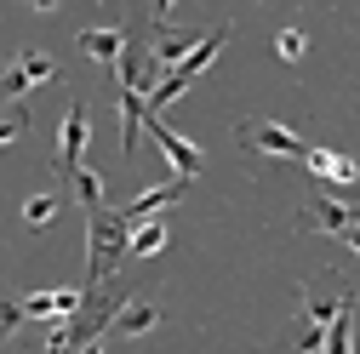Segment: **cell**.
Segmentation results:
<instances>
[{"label":"cell","instance_id":"cell-17","mask_svg":"<svg viewBox=\"0 0 360 354\" xmlns=\"http://www.w3.org/2000/svg\"><path fill=\"white\" fill-rule=\"evenodd\" d=\"M18 320H29V315H23V303H12L6 291H0V343H6V337L18 332Z\"/></svg>","mask_w":360,"mask_h":354},{"label":"cell","instance_id":"cell-2","mask_svg":"<svg viewBox=\"0 0 360 354\" xmlns=\"http://www.w3.org/2000/svg\"><path fill=\"white\" fill-rule=\"evenodd\" d=\"M58 80V63L46 52H18V58H0V103L6 98H23L29 86H46Z\"/></svg>","mask_w":360,"mask_h":354},{"label":"cell","instance_id":"cell-15","mask_svg":"<svg viewBox=\"0 0 360 354\" xmlns=\"http://www.w3.org/2000/svg\"><path fill=\"white\" fill-rule=\"evenodd\" d=\"M58 206H63L58 195H29V200H23V223H29V229H46L52 217H58Z\"/></svg>","mask_w":360,"mask_h":354},{"label":"cell","instance_id":"cell-9","mask_svg":"<svg viewBox=\"0 0 360 354\" xmlns=\"http://www.w3.org/2000/svg\"><path fill=\"white\" fill-rule=\"evenodd\" d=\"M80 52L103 69H115L120 52H126V29H80Z\"/></svg>","mask_w":360,"mask_h":354},{"label":"cell","instance_id":"cell-16","mask_svg":"<svg viewBox=\"0 0 360 354\" xmlns=\"http://www.w3.org/2000/svg\"><path fill=\"white\" fill-rule=\"evenodd\" d=\"M275 52H281L286 63H297V58L309 52V40H303V29H281V34H275Z\"/></svg>","mask_w":360,"mask_h":354},{"label":"cell","instance_id":"cell-14","mask_svg":"<svg viewBox=\"0 0 360 354\" xmlns=\"http://www.w3.org/2000/svg\"><path fill=\"white\" fill-rule=\"evenodd\" d=\"M69 183H75V195H80V206H86V211H98V206H103V177H98V171L75 166V171H69Z\"/></svg>","mask_w":360,"mask_h":354},{"label":"cell","instance_id":"cell-18","mask_svg":"<svg viewBox=\"0 0 360 354\" xmlns=\"http://www.w3.org/2000/svg\"><path fill=\"white\" fill-rule=\"evenodd\" d=\"M23 131H29V109H18V114H6V120H0V149H6V143H18Z\"/></svg>","mask_w":360,"mask_h":354},{"label":"cell","instance_id":"cell-1","mask_svg":"<svg viewBox=\"0 0 360 354\" xmlns=\"http://www.w3.org/2000/svg\"><path fill=\"white\" fill-rule=\"evenodd\" d=\"M126 240H131V223L120 211H86V291H103L109 275L120 269L126 257Z\"/></svg>","mask_w":360,"mask_h":354},{"label":"cell","instance_id":"cell-11","mask_svg":"<svg viewBox=\"0 0 360 354\" xmlns=\"http://www.w3.org/2000/svg\"><path fill=\"white\" fill-rule=\"evenodd\" d=\"M143 114H149V98L138 92V86H120V149H126V155L138 149V126H143Z\"/></svg>","mask_w":360,"mask_h":354},{"label":"cell","instance_id":"cell-21","mask_svg":"<svg viewBox=\"0 0 360 354\" xmlns=\"http://www.w3.org/2000/svg\"><path fill=\"white\" fill-rule=\"evenodd\" d=\"M29 6H34V12H52V6H58V0H29Z\"/></svg>","mask_w":360,"mask_h":354},{"label":"cell","instance_id":"cell-8","mask_svg":"<svg viewBox=\"0 0 360 354\" xmlns=\"http://www.w3.org/2000/svg\"><path fill=\"white\" fill-rule=\"evenodd\" d=\"M86 291H29L23 297V315L29 320H58V315H80Z\"/></svg>","mask_w":360,"mask_h":354},{"label":"cell","instance_id":"cell-4","mask_svg":"<svg viewBox=\"0 0 360 354\" xmlns=\"http://www.w3.org/2000/svg\"><path fill=\"white\" fill-rule=\"evenodd\" d=\"M143 126H149V138L160 143V155L172 160V171H177V177H195V171H200V160H206V155H200V149H195L189 138H177V131H172V126H166V120H160L155 109L143 114Z\"/></svg>","mask_w":360,"mask_h":354},{"label":"cell","instance_id":"cell-5","mask_svg":"<svg viewBox=\"0 0 360 354\" xmlns=\"http://www.w3.org/2000/svg\"><path fill=\"white\" fill-rule=\"evenodd\" d=\"M86 138H92V126H86V103H69V114H63V138H58V171H63V177L80 166Z\"/></svg>","mask_w":360,"mask_h":354},{"label":"cell","instance_id":"cell-3","mask_svg":"<svg viewBox=\"0 0 360 354\" xmlns=\"http://www.w3.org/2000/svg\"><path fill=\"white\" fill-rule=\"evenodd\" d=\"M235 138H240L246 149H257V155H286V160H303V149H309L292 126H275V120H246Z\"/></svg>","mask_w":360,"mask_h":354},{"label":"cell","instance_id":"cell-10","mask_svg":"<svg viewBox=\"0 0 360 354\" xmlns=\"http://www.w3.org/2000/svg\"><path fill=\"white\" fill-rule=\"evenodd\" d=\"M155 320H160V308H155L149 297H131V303H120V315L109 320V332H115V337H143Z\"/></svg>","mask_w":360,"mask_h":354},{"label":"cell","instance_id":"cell-6","mask_svg":"<svg viewBox=\"0 0 360 354\" xmlns=\"http://www.w3.org/2000/svg\"><path fill=\"white\" fill-rule=\"evenodd\" d=\"M189 183H195V177H172V183H160V189H143L138 200H131L120 217H126V223H143V217H155V211H166V206H177V200H184L189 195Z\"/></svg>","mask_w":360,"mask_h":354},{"label":"cell","instance_id":"cell-13","mask_svg":"<svg viewBox=\"0 0 360 354\" xmlns=\"http://www.w3.org/2000/svg\"><path fill=\"white\" fill-rule=\"evenodd\" d=\"M155 251H166V223H131V240H126V257H155Z\"/></svg>","mask_w":360,"mask_h":354},{"label":"cell","instance_id":"cell-20","mask_svg":"<svg viewBox=\"0 0 360 354\" xmlns=\"http://www.w3.org/2000/svg\"><path fill=\"white\" fill-rule=\"evenodd\" d=\"M177 6V0H155V23H166V12Z\"/></svg>","mask_w":360,"mask_h":354},{"label":"cell","instance_id":"cell-19","mask_svg":"<svg viewBox=\"0 0 360 354\" xmlns=\"http://www.w3.org/2000/svg\"><path fill=\"white\" fill-rule=\"evenodd\" d=\"M297 348H326V326H314V320H309V326L297 332Z\"/></svg>","mask_w":360,"mask_h":354},{"label":"cell","instance_id":"cell-7","mask_svg":"<svg viewBox=\"0 0 360 354\" xmlns=\"http://www.w3.org/2000/svg\"><path fill=\"white\" fill-rule=\"evenodd\" d=\"M303 160H309V171L321 177V183H332V189H354V183H360V166H354L349 155H332V149H303Z\"/></svg>","mask_w":360,"mask_h":354},{"label":"cell","instance_id":"cell-12","mask_svg":"<svg viewBox=\"0 0 360 354\" xmlns=\"http://www.w3.org/2000/svg\"><path fill=\"white\" fill-rule=\"evenodd\" d=\"M349 343H354V291L338 297V315H332V326H326V348H332V354H349Z\"/></svg>","mask_w":360,"mask_h":354}]
</instances>
